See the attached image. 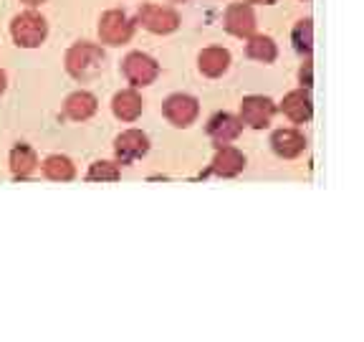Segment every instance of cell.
I'll list each match as a JSON object with an SVG mask.
<instances>
[{"label": "cell", "mask_w": 364, "mask_h": 342, "mask_svg": "<svg viewBox=\"0 0 364 342\" xmlns=\"http://www.w3.org/2000/svg\"><path fill=\"white\" fill-rule=\"evenodd\" d=\"M165 117L175 127H188L198 117V99L188 97V94H175L165 102Z\"/></svg>", "instance_id": "8992f818"}, {"label": "cell", "mask_w": 364, "mask_h": 342, "mask_svg": "<svg viewBox=\"0 0 364 342\" xmlns=\"http://www.w3.org/2000/svg\"><path fill=\"white\" fill-rule=\"evenodd\" d=\"M3 89H6V74L0 71V94H3Z\"/></svg>", "instance_id": "7402d4cb"}, {"label": "cell", "mask_w": 364, "mask_h": 342, "mask_svg": "<svg viewBox=\"0 0 364 342\" xmlns=\"http://www.w3.org/2000/svg\"><path fill=\"white\" fill-rule=\"evenodd\" d=\"M248 56L256 58V61L263 63H271L276 58V43L266 36H256V38H250L248 43Z\"/></svg>", "instance_id": "d6986e66"}, {"label": "cell", "mask_w": 364, "mask_h": 342, "mask_svg": "<svg viewBox=\"0 0 364 342\" xmlns=\"http://www.w3.org/2000/svg\"><path fill=\"white\" fill-rule=\"evenodd\" d=\"M159 66L154 58H149L147 53H129L124 58V76L134 86H147L157 79Z\"/></svg>", "instance_id": "277c9868"}, {"label": "cell", "mask_w": 364, "mask_h": 342, "mask_svg": "<svg viewBox=\"0 0 364 342\" xmlns=\"http://www.w3.org/2000/svg\"><path fill=\"white\" fill-rule=\"evenodd\" d=\"M294 43L299 51H311V21H301L296 26Z\"/></svg>", "instance_id": "44dd1931"}, {"label": "cell", "mask_w": 364, "mask_h": 342, "mask_svg": "<svg viewBox=\"0 0 364 342\" xmlns=\"http://www.w3.org/2000/svg\"><path fill=\"white\" fill-rule=\"evenodd\" d=\"M271 145H273V150H276V155H281V157H296V155L304 152L306 140L296 130H279V132H273Z\"/></svg>", "instance_id": "7c38bea8"}, {"label": "cell", "mask_w": 364, "mask_h": 342, "mask_svg": "<svg viewBox=\"0 0 364 342\" xmlns=\"http://www.w3.org/2000/svg\"><path fill=\"white\" fill-rule=\"evenodd\" d=\"M147 150H149L147 137H144L139 130L122 132V135L117 137V142H114V152H117V157H119L124 165L127 162L139 160L142 155H147Z\"/></svg>", "instance_id": "52a82bcc"}, {"label": "cell", "mask_w": 364, "mask_h": 342, "mask_svg": "<svg viewBox=\"0 0 364 342\" xmlns=\"http://www.w3.org/2000/svg\"><path fill=\"white\" fill-rule=\"evenodd\" d=\"M13 38L23 48H36L46 38V21L38 13H21L11 26Z\"/></svg>", "instance_id": "7a4b0ae2"}, {"label": "cell", "mask_w": 364, "mask_h": 342, "mask_svg": "<svg viewBox=\"0 0 364 342\" xmlns=\"http://www.w3.org/2000/svg\"><path fill=\"white\" fill-rule=\"evenodd\" d=\"M240 130H243V125L235 120L233 114H225V112L215 114L210 120V125H208V132H210V137L218 145H228L230 140H235L240 135Z\"/></svg>", "instance_id": "30bf717a"}, {"label": "cell", "mask_w": 364, "mask_h": 342, "mask_svg": "<svg viewBox=\"0 0 364 342\" xmlns=\"http://www.w3.org/2000/svg\"><path fill=\"white\" fill-rule=\"evenodd\" d=\"M240 114H243V122L250 127H266L273 117V104L271 99L266 97H245L243 104H240Z\"/></svg>", "instance_id": "ba28073f"}, {"label": "cell", "mask_w": 364, "mask_h": 342, "mask_svg": "<svg viewBox=\"0 0 364 342\" xmlns=\"http://www.w3.org/2000/svg\"><path fill=\"white\" fill-rule=\"evenodd\" d=\"M43 172L46 177H51V180H74L76 170H74V162L68 157H61V155H53V157H48L43 162Z\"/></svg>", "instance_id": "ac0fdd59"}, {"label": "cell", "mask_w": 364, "mask_h": 342, "mask_svg": "<svg viewBox=\"0 0 364 342\" xmlns=\"http://www.w3.org/2000/svg\"><path fill=\"white\" fill-rule=\"evenodd\" d=\"M139 23L152 33H172L180 26V16L170 8L159 6H142L139 8Z\"/></svg>", "instance_id": "5b68a950"}, {"label": "cell", "mask_w": 364, "mask_h": 342, "mask_svg": "<svg viewBox=\"0 0 364 342\" xmlns=\"http://www.w3.org/2000/svg\"><path fill=\"white\" fill-rule=\"evenodd\" d=\"M243 167H245L243 155H240L235 147H223L220 145L215 160H213V172H215V175H223V177H233V175H238Z\"/></svg>", "instance_id": "8fae6325"}, {"label": "cell", "mask_w": 364, "mask_h": 342, "mask_svg": "<svg viewBox=\"0 0 364 342\" xmlns=\"http://www.w3.org/2000/svg\"><path fill=\"white\" fill-rule=\"evenodd\" d=\"M99 36H102L104 43L112 46H122L132 38V23L129 18L122 11H109L102 16V23H99Z\"/></svg>", "instance_id": "3957f363"}, {"label": "cell", "mask_w": 364, "mask_h": 342, "mask_svg": "<svg viewBox=\"0 0 364 342\" xmlns=\"http://www.w3.org/2000/svg\"><path fill=\"white\" fill-rule=\"evenodd\" d=\"M86 177L97 182H117L119 180V167L112 165V162H94Z\"/></svg>", "instance_id": "ffe728a7"}, {"label": "cell", "mask_w": 364, "mask_h": 342, "mask_svg": "<svg viewBox=\"0 0 364 342\" xmlns=\"http://www.w3.org/2000/svg\"><path fill=\"white\" fill-rule=\"evenodd\" d=\"M38 160H36V152L28 147V145H16L11 150V170L16 177H26L36 170Z\"/></svg>", "instance_id": "e0dca14e"}, {"label": "cell", "mask_w": 364, "mask_h": 342, "mask_svg": "<svg viewBox=\"0 0 364 342\" xmlns=\"http://www.w3.org/2000/svg\"><path fill=\"white\" fill-rule=\"evenodd\" d=\"M114 114L124 122H134L142 114V99L136 91H119L114 97Z\"/></svg>", "instance_id": "9a60e30c"}, {"label": "cell", "mask_w": 364, "mask_h": 342, "mask_svg": "<svg viewBox=\"0 0 364 342\" xmlns=\"http://www.w3.org/2000/svg\"><path fill=\"white\" fill-rule=\"evenodd\" d=\"M225 28L230 31L233 36H253L256 31V13L250 6H230L225 13Z\"/></svg>", "instance_id": "9c48e42d"}, {"label": "cell", "mask_w": 364, "mask_h": 342, "mask_svg": "<svg viewBox=\"0 0 364 342\" xmlns=\"http://www.w3.org/2000/svg\"><path fill=\"white\" fill-rule=\"evenodd\" d=\"M228 63H230V53H228L225 48H205V51L200 53V71H203L205 76H213V79L225 71Z\"/></svg>", "instance_id": "2e32d148"}, {"label": "cell", "mask_w": 364, "mask_h": 342, "mask_svg": "<svg viewBox=\"0 0 364 342\" xmlns=\"http://www.w3.org/2000/svg\"><path fill=\"white\" fill-rule=\"evenodd\" d=\"M102 63H104V53L99 46L79 43L66 53L68 74L76 76V79H91V76H97L99 71H102Z\"/></svg>", "instance_id": "6da1fadb"}, {"label": "cell", "mask_w": 364, "mask_h": 342, "mask_svg": "<svg viewBox=\"0 0 364 342\" xmlns=\"http://www.w3.org/2000/svg\"><path fill=\"white\" fill-rule=\"evenodd\" d=\"M284 112H286V117H289V120H294V122H309V120H311V99H309L306 91L299 89V91H291V94H286Z\"/></svg>", "instance_id": "5bb4252c"}, {"label": "cell", "mask_w": 364, "mask_h": 342, "mask_svg": "<svg viewBox=\"0 0 364 342\" xmlns=\"http://www.w3.org/2000/svg\"><path fill=\"white\" fill-rule=\"evenodd\" d=\"M68 120H76V122H84L89 120L91 114L97 112V97L89 94V91H76L71 97L66 99V107H63Z\"/></svg>", "instance_id": "4fadbf2b"}, {"label": "cell", "mask_w": 364, "mask_h": 342, "mask_svg": "<svg viewBox=\"0 0 364 342\" xmlns=\"http://www.w3.org/2000/svg\"><path fill=\"white\" fill-rule=\"evenodd\" d=\"M23 3H31V6H38V3H43V0H23Z\"/></svg>", "instance_id": "603a6c76"}, {"label": "cell", "mask_w": 364, "mask_h": 342, "mask_svg": "<svg viewBox=\"0 0 364 342\" xmlns=\"http://www.w3.org/2000/svg\"><path fill=\"white\" fill-rule=\"evenodd\" d=\"M250 3H263V6H268V3H273V0H250Z\"/></svg>", "instance_id": "cb8c5ba5"}]
</instances>
